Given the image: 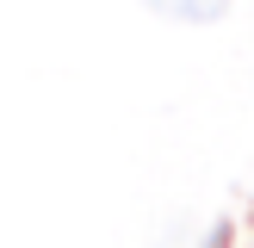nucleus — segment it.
Returning <instances> with one entry per match:
<instances>
[{
  "label": "nucleus",
  "mask_w": 254,
  "mask_h": 248,
  "mask_svg": "<svg viewBox=\"0 0 254 248\" xmlns=\"http://www.w3.org/2000/svg\"><path fill=\"white\" fill-rule=\"evenodd\" d=\"M155 12H168V19H192V25H205V19H223L230 12V0H149Z\"/></svg>",
  "instance_id": "obj_1"
}]
</instances>
